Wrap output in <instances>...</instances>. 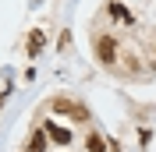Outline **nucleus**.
<instances>
[{"mask_svg":"<svg viewBox=\"0 0 156 152\" xmlns=\"http://www.w3.org/2000/svg\"><path fill=\"white\" fill-rule=\"evenodd\" d=\"M39 46H43V32H32V43H29V53H32V57L39 53Z\"/></svg>","mask_w":156,"mask_h":152,"instance_id":"39448f33","label":"nucleus"},{"mask_svg":"<svg viewBox=\"0 0 156 152\" xmlns=\"http://www.w3.org/2000/svg\"><path fill=\"white\" fill-rule=\"evenodd\" d=\"M46 138H53L57 145H68L71 142V131H64V127H57V124H46Z\"/></svg>","mask_w":156,"mask_h":152,"instance_id":"f03ea898","label":"nucleus"},{"mask_svg":"<svg viewBox=\"0 0 156 152\" xmlns=\"http://www.w3.org/2000/svg\"><path fill=\"white\" fill-rule=\"evenodd\" d=\"M89 152H103L107 149V145H103V138H99V134H89V145H85Z\"/></svg>","mask_w":156,"mask_h":152,"instance_id":"20e7f679","label":"nucleus"},{"mask_svg":"<svg viewBox=\"0 0 156 152\" xmlns=\"http://www.w3.org/2000/svg\"><path fill=\"white\" fill-rule=\"evenodd\" d=\"M29 152H46V131H36V134H32Z\"/></svg>","mask_w":156,"mask_h":152,"instance_id":"7ed1b4c3","label":"nucleus"},{"mask_svg":"<svg viewBox=\"0 0 156 152\" xmlns=\"http://www.w3.org/2000/svg\"><path fill=\"white\" fill-rule=\"evenodd\" d=\"M96 53H99V60H103V64H114V39H110V36H99Z\"/></svg>","mask_w":156,"mask_h":152,"instance_id":"f257e3e1","label":"nucleus"}]
</instances>
